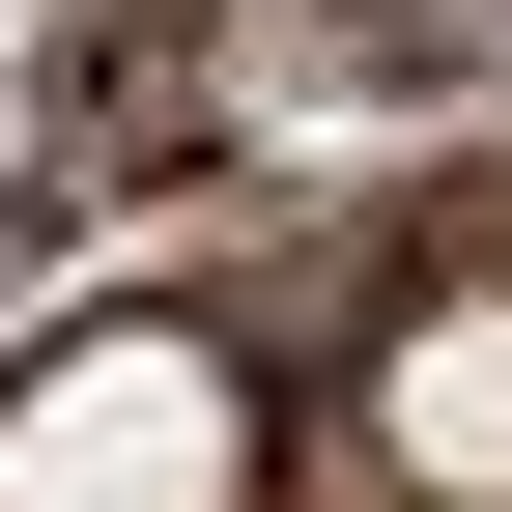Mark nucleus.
Listing matches in <instances>:
<instances>
[{
  "label": "nucleus",
  "mask_w": 512,
  "mask_h": 512,
  "mask_svg": "<svg viewBox=\"0 0 512 512\" xmlns=\"http://www.w3.org/2000/svg\"><path fill=\"white\" fill-rule=\"evenodd\" d=\"M228 370L200 342H57L29 399H0V512H228Z\"/></svg>",
  "instance_id": "obj_1"
},
{
  "label": "nucleus",
  "mask_w": 512,
  "mask_h": 512,
  "mask_svg": "<svg viewBox=\"0 0 512 512\" xmlns=\"http://www.w3.org/2000/svg\"><path fill=\"white\" fill-rule=\"evenodd\" d=\"M399 456L456 512H512V313H427V342H399Z\"/></svg>",
  "instance_id": "obj_2"
}]
</instances>
